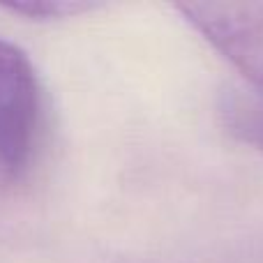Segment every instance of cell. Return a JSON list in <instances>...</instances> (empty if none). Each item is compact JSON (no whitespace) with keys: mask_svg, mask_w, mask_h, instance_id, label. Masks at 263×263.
I'll return each mask as SVG.
<instances>
[{"mask_svg":"<svg viewBox=\"0 0 263 263\" xmlns=\"http://www.w3.org/2000/svg\"><path fill=\"white\" fill-rule=\"evenodd\" d=\"M176 9L263 95V3H178Z\"/></svg>","mask_w":263,"mask_h":263,"instance_id":"cell-2","label":"cell"},{"mask_svg":"<svg viewBox=\"0 0 263 263\" xmlns=\"http://www.w3.org/2000/svg\"><path fill=\"white\" fill-rule=\"evenodd\" d=\"M217 114L224 129L263 155V95L250 86H231L219 95Z\"/></svg>","mask_w":263,"mask_h":263,"instance_id":"cell-3","label":"cell"},{"mask_svg":"<svg viewBox=\"0 0 263 263\" xmlns=\"http://www.w3.org/2000/svg\"><path fill=\"white\" fill-rule=\"evenodd\" d=\"M42 118L37 72L21 46L0 37V168L16 176L30 164Z\"/></svg>","mask_w":263,"mask_h":263,"instance_id":"cell-1","label":"cell"},{"mask_svg":"<svg viewBox=\"0 0 263 263\" xmlns=\"http://www.w3.org/2000/svg\"><path fill=\"white\" fill-rule=\"evenodd\" d=\"M9 12L23 14L28 18H65L77 16V14L90 12L97 5L92 3H79V0H26V3H12L5 5Z\"/></svg>","mask_w":263,"mask_h":263,"instance_id":"cell-4","label":"cell"}]
</instances>
